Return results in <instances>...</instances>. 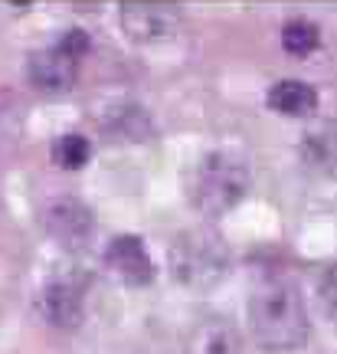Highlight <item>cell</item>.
I'll return each instance as SVG.
<instances>
[{
	"label": "cell",
	"instance_id": "cell-14",
	"mask_svg": "<svg viewBox=\"0 0 337 354\" xmlns=\"http://www.w3.org/2000/svg\"><path fill=\"white\" fill-rule=\"evenodd\" d=\"M50 158L52 165L63 167V171H82L88 165V158H92V141L86 135H79V131H66V135L52 141Z\"/></svg>",
	"mask_w": 337,
	"mask_h": 354
},
{
	"label": "cell",
	"instance_id": "cell-2",
	"mask_svg": "<svg viewBox=\"0 0 337 354\" xmlns=\"http://www.w3.org/2000/svg\"><path fill=\"white\" fill-rule=\"evenodd\" d=\"M167 266H171V276L177 286L190 292H210L229 276L233 250L220 230L200 223V227L180 230L171 240Z\"/></svg>",
	"mask_w": 337,
	"mask_h": 354
},
{
	"label": "cell",
	"instance_id": "cell-12",
	"mask_svg": "<svg viewBox=\"0 0 337 354\" xmlns=\"http://www.w3.org/2000/svg\"><path fill=\"white\" fill-rule=\"evenodd\" d=\"M298 158L305 171L318 177H337V122H321L318 128L305 131Z\"/></svg>",
	"mask_w": 337,
	"mask_h": 354
},
{
	"label": "cell",
	"instance_id": "cell-8",
	"mask_svg": "<svg viewBox=\"0 0 337 354\" xmlns=\"http://www.w3.org/2000/svg\"><path fill=\"white\" fill-rule=\"evenodd\" d=\"M43 230L56 243H63V246H82L92 236L95 220H92V210L82 201L63 197V201L46 203V210H43Z\"/></svg>",
	"mask_w": 337,
	"mask_h": 354
},
{
	"label": "cell",
	"instance_id": "cell-15",
	"mask_svg": "<svg viewBox=\"0 0 337 354\" xmlns=\"http://www.w3.org/2000/svg\"><path fill=\"white\" fill-rule=\"evenodd\" d=\"M318 299H321L325 315L337 325V263H331L325 272H321V282H318Z\"/></svg>",
	"mask_w": 337,
	"mask_h": 354
},
{
	"label": "cell",
	"instance_id": "cell-13",
	"mask_svg": "<svg viewBox=\"0 0 337 354\" xmlns=\"http://www.w3.org/2000/svg\"><path fill=\"white\" fill-rule=\"evenodd\" d=\"M321 46V26L308 17H291L282 26V50L288 56H311Z\"/></svg>",
	"mask_w": 337,
	"mask_h": 354
},
{
	"label": "cell",
	"instance_id": "cell-5",
	"mask_svg": "<svg viewBox=\"0 0 337 354\" xmlns=\"http://www.w3.org/2000/svg\"><path fill=\"white\" fill-rule=\"evenodd\" d=\"M39 315L59 331L79 328L86 322V282L79 276H52L39 292Z\"/></svg>",
	"mask_w": 337,
	"mask_h": 354
},
{
	"label": "cell",
	"instance_id": "cell-4",
	"mask_svg": "<svg viewBox=\"0 0 337 354\" xmlns=\"http://www.w3.org/2000/svg\"><path fill=\"white\" fill-rule=\"evenodd\" d=\"M118 26L131 43L151 46L177 37L184 26V10L167 0H125L118 3Z\"/></svg>",
	"mask_w": 337,
	"mask_h": 354
},
{
	"label": "cell",
	"instance_id": "cell-9",
	"mask_svg": "<svg viewBox=\"0 0 337 354\" xmlns=\"http://www.w3.org/2000/svg\"><path fill=\"white\" fill-rule=\"evenodd\" d=\"M184 354H242V338L233 318L203 315L193 322L184 342Z\"/></svg>",
	"mask_w": 337,
	"mask_h": 354
},
{
	"label": "cell",
	"instance_id": "cell-1",
	"mask_svg": "<svg viewBox=\"0 0 337 354\" xmlns=\"http://www.w3.org/2000/svg\"><path fill=\"white\" fill-rule=\"evenodd\" d=\"M249 331L265 351H298L311 338V318L295 282L265 279L249 295Z\"/></svg>",
	"mask_w": 337,
	"mask_h": 354
},
{
	"label": "cell",
	"instance_id": "cell-6",
	"mask_svg": "<svg viewBox=\"0 0 337 354\" xmlns=\"http://www.w3.org/2000/svg\"><path fill=\"white\" fill-rule=\"evenodd\" d=\"M79 69H82V59H75L73 53H66L59 43L33 50L30 59H26V79H30V86L37 88V92H46V95L69 92L79 82Z\"/></svg>",
	"mask_w": 337,
	"mask_h": 354
},
{
	"label": "cell",
	"instance_id": "cell-11",
	"mask_svg": "<svg viewBox=\"0 0 337 354\" xmlns=\"http://www.w3.org/2000/svg\"><path fill=\"white\" fill-rule=\"evenodd\" d=\"M265 105L285 118H311L321 109V95L305 79H278L265 92Z\"/></svg>",
	"mask_w": 337,
	"mask_h": 354
},
{
	"label": "cell",
	"instance_id": "cell-3",
	"mask_svg": "<svg viewBox=\"0 0 337 354\" xmlns=\"http://www.w3.org/2000/svg\"><path fill=\"white\" fill-rule=\"evenodd\" d=\"M249 167L239 154L206 151L187 177V201L203 216H223L249 194Z\"/></svg>",
	"mask_w": 337,
	"mask_h": 354
},
{
	"label": "cell",
	"instance_id": "cell-7",
	"mask_svg": "<svg viewBox=\"0 0 337 354\" xmlns=\"http://www.w3.org/2000/svg\"><path fill=\"white\" fill-rule=\"evenodd\" d=\"M105 266H108L125 286H135V289L151 286L154 276H157L148 246H144V240L135 236V233H122V236H115V240L105 246Z\"/></svg>",
	"mask_w": 337,
	"mask_h": 354
},
{
	"label": "cell",
	"instance_id": "cell-10",
	"mask_svg": "<svg viewBox=\"0 0 337 354\" xmlns=\"http://www.w3.org/2000/svg\"><path fill=\"white\" fill-rule=\"evenodd\" d=\"M99 125H102V131L112 135L115 141H135V145L151 141L154 131H157L151 112L144 105H137V102H115V105H108V109L102 112Z\"/></svg>",
	"mask_w": 337,
	"mask_h": 354
}]
</instances>
